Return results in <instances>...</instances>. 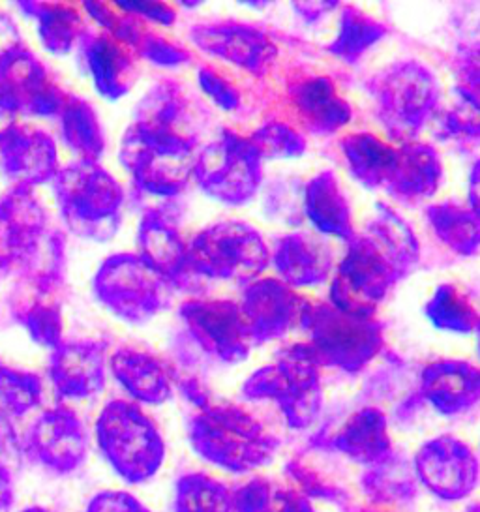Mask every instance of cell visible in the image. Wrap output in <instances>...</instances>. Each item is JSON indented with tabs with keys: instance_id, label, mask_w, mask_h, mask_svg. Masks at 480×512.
Masks as SVG:
<instances>
[{
	"instance_id": "cell-19",
	"label": "cell",
	"mask_w": 480,
	"mask_h": 512,
	"mask_svg": "<svg viewBox=\"0 0 480 512\" xmlns=\"http://www.w3.org/2000/svg\"><path fill=\"white\" fill-rule=\"evenodd\" d=\"M47 231V214L30 188L12 186L0 197V278L21 271Z\"/></svg>"
},
{
	"instance_id": "cell-1",
	"label": "cell",
	"mask_w": 480,
	"mask_h": 512,
	"mask_svg": "<svg viewBox=\"0 0 480 512\" xmlns=\"http://www.w3.org/2000/svg\"><path fill=\"white\" fill-rule=\"evenodd\" d=\"M201 130L203 111L190 91L173 77L158 79L135 106L119 162L139 192L180 196L194 175Z\"/></svg>"
},
{
	"instance_id": "cell-50",
	"label": "cell",
	"mask_w": 480,
	"mask_h": 512,
	"mask_svg": "<svg viewBox=\"0 0 480 512\" xmlns=\"http://www.w3.org/2000/svg\"><path fill=\"white\" fill-rule=\"evenodd\" d=\"M15 501V479L12 469L0 462V512H6Z\"/></svg>"
},
{
	"instance_id": "cell-10",
	"label": "cell",
	"mask_w": 480,
	"mask_h": 512,
	"mask_svg": "<svg viewBox=\"0 0 480 512\" xmlns=\"http://www.w3.org/2000/svg\"><path fill=\"white\" fill-rule=\"evenodd\" d=\"M319 366L357 374L383 347V329L372 317L349 316L332 304L310 306L302 319Z\"/></svg>"
},
{
	"instance_id": "cell-5",
	"label": "cell",
	"mask_w": 480,
	"mask_h": 512,
	"mask_svg": "<svg viewBox=\"0 0 480 512\" xmlns=\"http://www.w3.org/2000/svg\"><path fill=\"white\" fill-rule=\"evenodd\" d=\"M64 226L87 241H111L122 224L124 190L100 162L75 160L53 179Z\"/></svg>"
},
{
	"instance_id": "cell-57",
	"label": "cell",
	"mask_w": 480,
	"mask_h": 512,
	"mask_svg": "<svg viewBox=\"0 0 480 512\" xmlns=\"http://www.w3.org/2000/svg\"><path fill=\"white\" fill-rule=\"evenodd\" d=\"M19 512H55L51 511V509H47V507H42V505H29V507H25V509H21Z\"/></svg>"
},
{
	"instance_id": "cell-38",
	"label": "cell",
	"mask_w": 480,
	"mask_h": 512,
	"mask_svg": "<svg viewBox=\"0 0 480 512\" xmlns=\"http://www.w3.org/2000/svg\"><path fill=\"white\" fill-rule=\"evenodd\" d=\"M435 134L460 151L480 147V98L462 85L450 91L447 102L437 107Z\"/></svg>"
},
{
	"instance_id": "cell-20",
	"label": "cell",
	"mask_w": 480,
	"mask_h": 512,
	"mask_svg": "<svg viewBox=\"0 0 480 512\" xmlns=\"http://www.w3.org/2000/svg\"><path fill=\"white\" fill-rule=\"evenodd\" d=\"M137 256L141 257L165 284L175 289L192 286L194 272L188 265V242L179 229V218L171 205L152 207L141 216L137 229Z\"/></svg>"
},
{
	"instance_id": "cell-24",
	"label": "cell",
	"mask_w": 480,
	"mask_h": 512,
	"mask_svg": "<svg viewBox=\"0 0 480 512\" xmlns=\"http://www.w3.org/2000/svg\"><path fill=\"white\" fill-rule=\"evenodd\" d=\"M81 59L96 92L105 100H120L137 83V55L119 38L102 31H92L79 42Z\"/></svg>"
},
{
	"instance_id": "cell-17",
	"label": "cell",
	"mask_w": 480,
	"mask_h": 512,
	"mask_svg": "<svg viewBox=\"0 0 480 512\" xmlns=\"http://www.w3.org/2000/svg\"><path fill=\"white\" fill-rule=\"evenodd\" d=\"M107 349L109 344L98 338L62 340L53 349L47 376L60 404L87 402L104 392Z\"/></svg>"
},
{
	"instance_id": "cell-23",
	"label": "cell",
	"mask_w": 480,
	"mask_h": 512,
	"mask_svg": "<svg viewBox=\"0 0 480 512\" xmlns=\"http://www.w3.org/2000/svg\"><path fill=\"white\" fill-rule=\"evenodd\" d=\"M188 36L201 51L252 74H265L278 55V47L265 32L235 21L199 23Z\"/></svg>"
},
{
	"instance_id": "cell-32",
	"label": "cell",
	"mask_w": 480,
	"mask_h": 512,
	"mask_svg": "<svg viewBox=\"0 0 480 512\" xmlns=\"http://www.w3.org/2000/svg\"><path fill=\"white\" fill-rule=\"evenodd\" d=\"M332 447L357 466H372L394 451L387 417L377 407H362L332 437Z\"/></svg>"
},
{
	"instance_id": "cell-47",
	"label": "cell",
	"mask_w": 480,
	"mask_h": 512,
	"mask_svg": "<svg viewBox=\"0 0 480 512\" xmlns=\"http://www.w3.org/2000/svg\"><path fill=\"white\" fill-rule=\"evenodd\" d=\"M85 512H152L134 494L126 490H102L90 497Z\"/></svg>"
},
{
	"instance_id": "cell-43",
	"label": "cell",
	"mask_w": 480,
	"mask_h": 512,
	"mask_svg": "<svg viewBox=\"0 0 480 512\" xmlns=\"http://www.w3.org/2000/svg\"><path fill=\"white\" fill-rule=\"evenodd\" d=\"M287 481L291 482L304 496L325 501L334 507H340L342 511H349L351 492L347 490L344 482L338 481L336 475L329 473L327 469L315 466L308 458H291L285 466Z\"/></svg>"
},
{
	"instance_id": "cell-8",
	"label": "cell",
	"mask_w": 480,
	"mask_h": 512,
	"mask_svg": "<svg viewBox=\"0 0 480 512\" xmlns=\"http://www.w3.org/2000/svg\"><path fill=\"white\" fill-rule=\"evenodd\" d=\"M92 291L107 312L128 323L145 325L169 306V286L130 252L105 257L92 278Z\"/></svg>"
},
{
	"instance_id": "cell-15",
	"label": "cell",
	"mask_w": 480,
	"mask_h": 512,
	"mask_svg": "<svg viewBox=\"0 0 480 512\" xmlns=\"http://www.w3.org/2000/svg\"><path fill=\"white\" fill-rule=\"evenodd\" d=\"M23 449L30 462L66 477L79 471L89 456L85 422L66 404L42 409L27 428Z\"/></svg>"
},
{
	"instance_id": "cell-34",
	"label": "cell",
	"mask_w": 480,
	"mask_h": 512,
	"mask_svg": "<svg viewBox=\"0 0 480 512\" xmlns=\"http://www.w3.org/2000/svg\"><path fill=\"white\" fill-rule=\"evenodd\" d=\"M57 119H59L60 139L70 152H74L77 160L100 162V158L104 156L107 141H105L104 126L96 107L83 96L68 92Z\"/></svg>"
},
{
	"instance_id": "cell-26",
	"label": "cell",
	"mask_w": 480,
	"mask_h": 512,
	"mask_svg": "<svg viewBox=\"0 0 480 512\" xmlns=\"http://www.w3.org/2000/svg\"><path fill=\"white\" fill-rule=\"evenodd\" d=\"M420 389L439 415H464L480 402V366L452 359L430 362L422 370Z\"/></svg>"
},
{
	"instance_id": "cell-48",
	"label": "cell",
	"mask_w": 480,
	"mask_h": 512,
	"mask_svg": "<svg viewBox=\"0 0 480 512\" xmlns=\"http://www.w3.org/2000/svg\"><path fill=\"white\" fill-rule=\"evenodd\" d=\"M119 6L124 8L126 12L141 17L143 21H147L154 27H171L177 21V10L167 2H128V0H122V2H119Z\"/></svg>"
},
{
	"instance_id": "cell-44",
	"label": "cell",
	"mask_w": 480,
	"mask_h": 512,
	"mask_svg": "<svg viewBox=\"0 0 480 512\" xmlns=\"http://www.w3.org/2000/svg\"><path fill=\"white\" fill-rule=\"evenodd\" d=\"M44 402V381L29 370L0 361V407L15 419H23Z\"/></svg>"
},
{
	"instance_id": "cell-55",
	"label": "cell",
	"mask_w": 480,
	"mask_h": 512,
	"mask_svg": "<svg viewBox=\"0 0 480 512\" xmlns=\"http://www.w3.org/2000/svg\"><path fill=\"white\" fill-rule=\"evenodd\" d=\"M10 426L4 422V419L0 417V447H4L6 445V441L10 439Z\"/></svg>"
},
{
	"instance_id": "cell-16",
	"label": "cell",
	"mask_w": 480,
	"mask_h": 512,
	"mask_svg": "<svg viewBox=\"0 0 480 512\" xmlns=\"http://www.w3.org/2000/svg\"><path fill=\"white\" fill-rule=\"evenodd\" d=\"M180 321L195 344L224 364H240L250 355L252 336L239 304L225 299H192L182 302Z\"/></svg>"
},
{
	"instance_id": "cell-56",
	"label": "cell",
	"mask_w": 480,
	"mask_h": 512,
	"mask_svg": "<svg viewBox=\"0 0 480 512\" xmlns=\"http://www.w3.org/2000/svg\"><path fill=\"white\" fill-rule=\"evenodd\" d=\"M14 121V117H12L10 113H6V111L2 109V106H0V132H2V130H4L8 124H12Z\"/></svg>"
},
{
	"instance_id": "cell-13",
	"label": "cell",
	"mask_w": 480,
	"mask_h": 512,
	"mask_svg": "<svg viewBox=\"0 0 480 512\" xmlns=\"http://www.w3.org/2000/svg\"><path fill=\"white\" fill-rule=\"evenodd\" d=\"M66 94L23 40L0 53V106L12 117H57Z\"/></svg>"
},
{
	"instance_id": "cell-59",
	"label": "cell",
	"mask_w": 480,
	"mask_h": 512,
	"mask_svg": "<svg viewBox=\"0 0 480 512\" xmlns=\"http://www.w3.org/2000/svg\"><path fill=\"white\" fill-rule=\"evenodd\" d=\"M465 512H480V501L479 503H475V505H471Z\"/></svg>"
},
{
	"instance_id": "cell-51",
	"label": "cell",
	"mask_w": 480,
	"mask_h": 512,
	"mask_svg": "<svg viewBox=\"0 0 480 512\" xmlns=\"http://www.w3.org/2000/svg\"><path fill=\"white\" fill-rule=\"evenodd\" d=\"M338 2H295L293 8L295 12L302 17H306V21H315L317 17L325 12H329L332 8H336Z\"/></svg>"
},
{
	"instance_id": "cell-42",
	"label": "cell",
	"mask_w": 480,
	"mask_h": 512,
	"mask_svg": "<svg viewBox=\"0 0 480 512\" xmlns=\"http://www.w3.org/2000/svg\"><path fill=\"white\" fill-rule=\"evenodd\" d=\"M385 34L387 29L381 21L349 6L342 10L338 32L336 38L329 44V51L338 59L353 64L359 61L370 47L383 40Z\"/></svg>"
},
{
	"instance_id": "cell-6",
	"label": "cell",
	"mask_w": 480,
	"mask_h": 512,
	"mask_svg": "<svg viewBox=\"0 0 480 512\" xmlns=\"http://www.w3.org/2000/svg\"><path fill=\"white\" fill-rule=\"evenodd\" d=\"M246 400H270L280 407L293 430H306L319 417L323 389L319 362L308 344H295L280 353L278 362L255 370L242 385Z\"/></svg>"
},
{
	"instance_id": "cell-33",
	"label": "cell",
	"mask_w": 480,
	"mask_h": 512,
	"mask_svg": "<svg viewBox=\"0 0 480 512\" xmlns=\"http://www.w3.org/2000/svg\"><path fill=\"white\" fill-rule=\"evenodd\" d=\"M304 212L317 231L338 239H353L351 205L334 171L325 169L308 181Z\"/></svg>"
},
{
	"instance_id": "cell-31",
	"label": "cell",
	"mask_w": 480,
	"mask_h": 512,
	"mask_svg": "<svg viewBox=\"0 0 480 512\" xmlns=\"http://www.w3.org/2000/svg\"><path fill=\"white\" fill-rule=\"evenodd\" d=\"M359 488L368 505L400 509L411 503L419 492V481L413 469V458L392 451L383 460L364 467Z\"/></svg>"
},
{
	"instance_id": "cell-46",
	"label": "cell",
	"mask_w": 480,
	"mask_h": 512,
	"mask_svg": "<svg viewBox=\"0 0 480 512\" xmlns=\"http://www.w3.org/2000/svg\"><path fill=\"white\" fill-rule=\"evenodd\" d=\"M197 83L201 91L222 111H235L240 106V92L235 83L218 68L203 64L197 68Z\"/></svg>"
},
{
	"instance_id": "cell-30",
	"label": "cell",
	"mask_w": 480,
	"mask_h": 512,
	"mask_svg": "<svg viewBox=\"0 0 480 512\" xmlns=\"http://www.w3.org/2000/svg\"><path fill=\"white\" fill-rule=\"evenodd\" d=\"M17 8L36 21L42 46L55 57L70 55L90 29L83 6L75 2L21 0Z\"/></svg>"
},
{
	"instance_id": "cell-29",
	"label": "cell",
	"mask_w": 480,
	"mask_h": 512,
	"mask_svg": "<svg viewBox=\"0 0 480 512\" xmlns=\"http://www.w3.org/2000/svg\"><path fill=\"white\" fill-rule=\"evenodd\" d=\"M443 182V162L434 147L409 141L398 149V160L389 182L385 184L390 196L404 203H420L435 196Z\"/></svg>"
},
{
	"instance_id": "cell-58",
	"label": "cell",
	"mask_w": 480,
	"mask_h": 512,
	"mask_svg": "<svg viewBox=\"0 0 480 512\" xmlns=\"http://www.w3.org/2000/svg\"><path fill=\"white\" fill-rule=\"evenodd\" d=\"M475 332H477V351H479L480 357V317L479 321H477V327H475Z\"/></svg>"
},
{
	"instance_id": "cell-25",
	"label": "cell",
	"mask_w": 480,
	"mask_h": 512,
	"mask_svg": "<svg viewBox=\"0 0 480 512\" xmlns=\"http://www.w3.org/2000/svg\"><path fill=\"white\" fill-rule=\"evenodd\" d=\"M109 370L124 392L143 406H162L173 396V376L162 359L134 344H122L109 355Z\"/></svg>"
},
{
	"instance_id": "cell-12",
	"label": "cell",
	"mask_w": 480,
	"mask_h": 512,
	"mask_svg": "<svg viewBox=\"0 0 480 512\" xmlns=\"http://www.w3.org/2000/svg\"><path fill=\"white\" fill-rule=\"evenodd\" d=\"M398 282L389 257L368 235L353 237L330 286L332 306L349 316L372 317Z\"/></svg>"
},
{
	"instance_id": "cell-14",
	"label": "cell",
	"mask_w": 480,
	"mask_h": 512,
	"mask_svg": "<svg viewBox=\"0 0 480 512\" xmlns=\"http://www.w3.org/2000/svg\"><path fill=\"white\" fill-rule=\"evenodd\" d=\"M413 469L420 486L447 503L464 501L479 488V454L465 439L452 434L424 441L413 456Z\"/></svg>"
},
{
	"instance_id": "cell-22",
	"label": "cell",
	"mask_w": 480,
	"mask_h": 512,
	"mask_svg": "<svg viewBox=\"0 0 480 512\" xmlns=\"http://www.w3.org/2000/svg\"><path fill=\"white\" fill-rule=\"evenodd\" d=\"M308 304L282 280L261 278L246 287L240 312L252 340L270 342L284 338L308 312Z\"/></svg>"
},
{
	"instance_id": "cell-9",
	"label": "cell",
	"mask_w": 480,
	"mask_h": 512,
	"mask_svg": "<svg viewBox=\"0 0 480 512\" xmlns=\"http://www.w3.org/2000/svg\"><path fill=\"white\" fill-rule=\"evenodd\" d=\"M270 250L255 227L218 222L188 242L190 271L207 278L246 282L269 267Z\"/></svg>"
},
{
	"instance_id": "cell-52",
	"label": "cell",
	"mask_w": 480,
	"mask_h": 512,
	"mask_svg": "<svg viewBox=\"0 0 480 512\" xmlns=\"http://www.w3.org/2000/svg\"><path fill=\"white\" fill-rule=\"evenodd\" d=\"M17 42H21V36L12 19L0 16V53H4L8 47L14 46Z\"/></svg>"
},
{
	"instance_id": "cell-36",
	"label": "cell",
	"mask_w": 480,
	"mask_h": 512,
	"mask_svg": "<svg viewBox=\"0 0 480 512\" xmlns=\"http://www.w3.org/2000/svg\"><path fill=\"white\" fill-rule=\"evenodd\" d=\"M235 512H317L291 482L255 475L233 490Z\"/></svg>"
},
{
	"instance_id": "cell-4",
	"label": "cell",
	"mask_w": 480,
	"mask_h": 512,
	"mask_svg": "<svg viewBox=\"0 0 480 512\" xmlns=\"http://www.w3.org/2000/svg\"><path fill=\"white\" fill-rule=\"evenodd\" d=\"M94 437L105 464L126 484L152 481L164 466L162 430L135 402L109 400L96 417Z\"/></svg>"
},
{
	"instance_id": "cell-28",
	"label": "cell",
	"mask_w": 480,
	"mask_h": 512,
	"mask_svg": "<svg viewBox=\"0 0 480 512\" xmlns=\"http://www.w3.org/2000/svg\"><path fill=\"white\" fill-rule=\"evenodd\" d=\"M270 261L285 286L312 287L323 284L332 269L330 248L308 231H295L280 237Z\"/></svg>"
},
{
	"instance_id": "cell-37",
	"label": "cell",
	"mask_w": 480,
	"mask_h": 512,
	"mask_svg": "<svg viewBox=\"0 0 480 512\" xmlns=\"http://www.w3.org/2000/svg\"><path fill=\"white\" fill-rule=\"evenodd\" d=\"M366 235L377 242L385 256L389 257L398 280L407 276L419 263V241L413 229L389 205H375V216L368 224Z\"/></svg>"
},
{
	"instance_id": "cell-45",
	"label": "cell",
	"mask_w": 480,
	"mask_h": 512,
	"mask_svg": "<svg viewBox=\"0 0 480 512\" xmlns=\"http://www.w3.org/2000/svg\"><path fill=\"white\" fill-rule=\"evenodd\" d=\"M261 160L299 158L306 151V141L299 132L284 122H267L250 137Z\"/></svg>"
},
{
	"instance_id": "cell-41",
	"label": "cell",
	"mask_w": 480,
	"mask_h": 512,
	"mask_svg": "<svg viewBox=\"0 0 480 512\" xmlns=\"http://www.w3.org/2000/svg\"><path fill=\"white\" fill-rule=\"evenodd\" d=\"M424 314L435 329L456 334L475 331L480 317L471 297L456 284L437 287L430 301L426 302Z\"/></svg>"
},
{
	"instance_id": "cell-39",
	"label": "cell",
	"mask_w": 480,
	"mask_h": 512,
	"mask_svg": "<svg viewBox=\"0 0 480 512\" xmlns=\"http://www.w3.org/2000/svg\"><path fill=\"white\" fill-rule=\"evenodd\" d=\"M426 222L437 239L458 256H475L480 250V218L458 201H441L426 209Z\"/></svg>"
},
{
	"instance_id": "cell-18",
	"label": "cell",
	"mask_w": 480,
	"mask_h": 512,
	"mask_svg": "<svg viewBox=\"0 0 480 512\" xmlns=\"http://www.w3.org/2000/svg\"><path fill=\"white\" fill-rule=\"evenodd\" d=\"M87 16L96 21L102 31L113 34L134 51L158 68H179L192 62V53L179 40L160 31L158 27L143 21L120 8L119 2L90 0L83 2Z\"/></svg>"
},
{
	"instance_id": "cell-3",
	"label": "cell",
	"mask_w": 480,
	"mask_h": 512,
	"mask_svg": "<svg viewBox=\"0 0 480 512\" xmlns=\"http://www.w3.org/2000/svg\"><path fill=\"white\" fill-rule=\"evenodd\" d=\"M64 278H66V237L49 227L44 241L29 263L19 271L8 308L38 346L55 349L64 332Z\"/></svg>"
},
{
	"instance_id": "cell-54",
	"label": "cell",
	"mask_w": 480,
	"mask_h": 512,
	"mask_svg": "<svg viewBox=\"0 0 480 512\" xmlns=\"http://www.w3.org/2000/svg\"><path fill=\"white\" fill-rule=\"evenodd\" d=\"M347 512H400L396 509H389V507H375V505H353Z\"/></svg>"
},
{
	"instance_id": "cell-35",
	"label": "cell",
	"mask_w": 480,
	"mask_h": 512,
	"mask_svg": "<svg viewBox=\"0 0 480 512\" xmlns=\"http://www.w3.org/2000/svg\"><path fill=\"white\" fill-rule=\"evenodd\" d=\"M340 149L349 175L364 188L375 190L389 182L398 160V147L374 134L357 132L342 137Z\"/></svg>"
},
{
	"instance_id": "cell-40",
	"label": "cell",
	"mask_w": 480,
	"mask_h": 512,
	"mask_svg": "<svg viewBox=\"0 0 480 512\" xmlns=\"http://www.w3.org/2000/svg\"><path fill=\"white\" fill-rule=\"evenodd\" d=\"M171 511L235 512L233 490L210 473L188 471L175 481Z\"/></svg>"
},
{
	"instance_id": "cell-7",
	"label": "cell",
	"mask_w": 480,
	"mask_h": 512,
	"mask_svg": "<svg viewBox=\"0 0 480 512\" xmlns=\"http://www.w3.org/2000/svg\"><path fill=\"white\" fill-rule=\"evenodd\" d=\"M375 113L390 139L409 143L419 136L441 102V85L420 62H396L374 77Z\"/></svg>"
},
{
	"instance_id": "cell-2",
	"label": "cell",
	"mask_w": 480,
	"mask_h": 512,
	"mask_svg": "<svg viewBox=\"0 0 480 512\" xmlns=\"http://www.w3.org/2000/svg\"><path fill=\"white\" fill-rule=\"evenodd\" d=\"M186 437L199 460L231 475L269 467L280 451L278 437L263 422L229 402L197 407L186 422Z\"/></svg>"
},
{
	"instance_id": "cell-53",
	"label": "cell",
	"mask_w": 480,
	"mask_h": 512,
	"mask_svg": "<svg viewBox=\"0 0 480 512\" xmlns=\"http://www.w3.org/2000/svg\"><path fill=\"white\" fill-rule=\"evenodd\" d=\"M469 209L480 218V160L471 169L469 177Z\"/></svg>"
},
{
	"instance_id": "cell-27",
	"label": "cell",
	"mask_w": 480,
	"mask_h": 512,
	"mask_svg": "<svg viewBox=\"0 0 480 512\" xmlns=\"http://www.w3.org/2000/svg\"><path fill=\"white\" fill-rule=\"evenodd\" d=\"M293 119L312 134H334L351 121V107L325 76L297 79L287 89Z\"/></svg>"
},
{
	"instance_id": "cell-49",
	"label": "cell",
	"mask_w": 480,
	"mask_h": 512,
	"mask_svg": "<svg viewBox=\"0 0 480 512\" xmlns=\"http://www.w3.org/2000/svg\"><path fill=\"white\" fill-rule=\"evenodd\" d=\"M456 72L462 87L480 98V42L462 47L456 55Z\"/></svg>"
},
{
	"instance_id": "cell-11",
	"label": "cell",
	"mask_w": 480,
	"mask_h": 512,
	"mask_svg": "<svg viewBox=\"0 0 480 512\" xmlns=\"http://www.w3.org/2000/svg\"><path fill=\"white\" fill-rule=\"evenodd\" d=\"M261 162L250 139L224 130L195 156L192 177L212 199L225 205H244L263 181Z\"/></svg>"
},
{
	"instance_id": "cell-21",
	"label": "cell",
	"mask_w": 480,
	"mask_h": 512,
	"mask_svg": "<svg viewBox=\"0 0 480 512\" xmlns=\"http://www.w3.org/2000/svg\"><path fill=\"white\" fill-rule=\"evenodd\" d=\"M0 169L14 186L30 190L53 182L60 169L57 143L42 128L14 121L0 132Z\"/></svg>"
}]
</instances>
